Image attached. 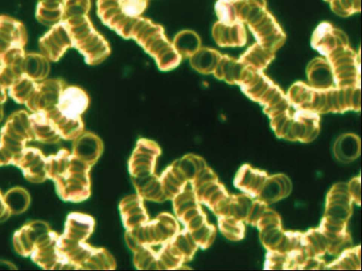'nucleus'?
<instances>
[{
	"instance_id": "f03ea898",
	"label": "nucleus",
	"mask_w": 362,
	"mask_h": 271,
	"mask_svg": "<svg viewBox=\"0 0 362 271\" xmlns=\"http://www.w3.org/2000/svg\"><path fill=\"white\" fill-rule=\"evenodd\" d=\"M62 20L67 26L73 47L83 55L88 64H98L110 55L108 42L95 30L87 15Z\"/></svg>"
},
{
	"instance_id": "473e14b6",
	"label": "nucleus",
	"mask_w": 362,
	"mask_h": 271,
	"mask_svg": "<svg viewBox=\"0 0 362 271\" xmlns=\"http://www.w3.org/2000/svg\"><path fill=\"white\" fill-rule=\"evenodd\" d=\"M196 207V202L194 200V198L187 200L177 206H176L177 212L178 215H182L183 212H185L186 210H187L189 208Z\"/></svg>"
},
{
	"instance_id": "c85d7f7f",
	"label": "nucleus",
	"mask_w": 362,
	"mask_h": 271,
	"mask_svg": "<svg viewBox=\"0 0 362 271\" xmlns=\"http://www.w3.org/2000/svg\"><path fill=\"white\" fill-rule=\"evenodd\" d=\"M332 11L337 15L346 17L361 10V0H332Z\"/></svg>"
},
{
	"instance_id": "c9c22d12",
	"label": "nucleus",
	"mask_w": 362,
	"mask_h": 271,
	"mask_svg": "<svg viewBox=\"0 0 362 271\" xmlns=\"http://www.w3.org/2000/svg\"><path fill=\"white\" fill-rule=\"evenodd\" d=\"M89 260L93 262L98 267L99 270L105 269L103 261L97 252H93L89 258Z\"/></svg>"
},
{
	"instance_id": "79ce46f5",
	"label": "nucleus",
	"mask_w": 362,
	"mask_h": 271,
	"mask_svg": "<svg viewBox=\"0 0 362 271\" xmlns=\"http://www.w3.org/2000/svg\"><path fill=\"white\" fill-rule=\"evenodd\" d=\"M4 117V109L2 104H0V122L1 121Z\"/></svg>"
},
{
	"instance_id": "e433bc0d",
	"label": "nucleus",
	"mask_w": 362,
	"mask_h": 271,
	"mask_svg": "<svg viewBox=\"0 0 362 271\" xmlns=\"http://www.w3.org/2000/svg\"><path fill=\"white\" fill-rule=\"evenodd\" d=\"M144 212V211L143 207L139 204L138 205H136V206L132 207L131 209H129L124 213H126L127 215V216H129V215H135V214H138V213H141Z\"/></svg>"
},
{
	"instance_id": "39448f33",
	"label": "nucleus",
	"mask_w": 362,
	"mask_h": 271,
	"mask_svg": "<svg viewBox=\"0 0 362 271\" xmlns=\"http://www.w3.org/2000/svg\"><path fill=\"white\" fill-rule=\"evenodd\" d=\"M58 237L57 233L50 230L36 243L30 255L44 270H71L57 248Z\"/></svg>"
},
{
	"instance_id": "9d476101",
	"label": "nucleus",
	"mask_w": 362,
	"mask_h": 271,
	"mask_svg": "<svg viewBox=\"0 0 362 271\" xmlns=\"http://www.w3.org/2000/svg\"><path fill=\"white\" fill-rule=\"evenodd\" d=\"M311 45L326 57L332 52L349 45V42L344 32L329 23L323 22L315 30L311 38Z\"/></svg>"
},
{
	"instance_id": "f257e3e1",
	"label": "nucleus",
	"mask_w": 362,
	"mask_h": 271,
	"mask_svg": "<svg viewBox=\"0 0 362 271\" xmlns=\"http://www.w3.org/2000/svg\"><path fill=\"white\" fill-rule=\"evenodd\" d=\"M132 38L155 59L160 70L170 71L180 64L182 58L165 37L164 29L160 25L139 16Z\"/></svg>"
},
{
	"instance_id": "ddd939ff",
	"label": "nucleus",
	"mask_w": 362,
	"mask_h": 271,
	"mask_svg": "<svg viewBox=\"0 0 362 271\" xmlns=\"http://www.w3.org/2000/svg\"><path fill=\"white\" fill-rule=\"evenodd\" d=\"M88 94L77 86H67L62 90L57 104V108L69 117H79L88 107Z\"/></svg>"
},
{
	"instance_id": "7ed1b4c3",
	"label": "nucleus",
	"mask_w": 362,
	"mask_h": 271,
	"mask_svg": "<svg viewBox=\"0 0 362 271\" xmlns=\"http://www.w3.org/2000/svg\"><path fill=\"white\" fill-rule=\"evenodd\" d=\"M33 140L30 114L25 110L11 114L0 131V143L13 158Z\"/></svg>"
},
{
	"instance_id": "2f4dec72",
	"label": "nucleus",
	"mask_w": 362,
	"mask_h": 271,
	"mask_svg": "<svg viewBox=\"0 0 362 271\" xmlns=\"http://www.w3.org/2000/svg\"><path fill=\"white\" fill-rule=\"evenodd\" d=\"M96 252L101 258L105 269H111V267L114 265V260L111 256L103 250H98Z\"/></svg>"
},
{
	"instance_id": "cd10ccee",
	"label": "nucleus",
	"mask_w": 362,
	"mask_h": 271,
	"mask_svg": "<svg viewBox=\"0 0 362 271\" xmlns=\"http://www.w3.org/2000/svg\"><path fill=\"white\" fill-rule=\"evenodd\" d=\"M90 8V0H63V19L86 16Z\"/></svg>"
},
{
	"instance_id": "5701e85b",
	"label": "nucleus",
	"mask_w": 362,
	"mask_h": 271,
	"mask_svg": "<svg viewBox=\"0 0 362 271\" xmlns=\"http://www.w3.org/2000/svg\"><path fill=\"white\" fill-rule=\"evenodd\" d=\"M35 16L47 26L59 23L63 17V0H38Z\"/></svg>"
},
{
	"instance_id": "f8f14e48",
	"label": "nucleus",
	"mask_w": 362,
	"mask_h": 271,
	"mask_svg": "<svg viewBox=\"0 0 362 271\" xmlns=\"http://www.w3.org/2000/svg\"><path fill=\"white\" fill-rule=\"evenodd\" d=\"M28 35L23 24L13 18L0 16V54L14 47H24Z\"/></svg>"
},
{
	"instance_id": "6e6552de",
	"label": "nucleus",
	"mask_w": 362,
	"mask_h": 271,
	"mask_svg": "<svg viewBox=\"0 0 362 271\" xmlns=\"http://www.w3.org/2000/svg\"><path fill=\"white\" fill-rule=\"evenodd\" d=\"M73 47L66 25L63 20L54 24L39 40L41 54L49 61H57L67 49Z\"/></svg>"
},
{
	"instance_id": "c756f323",
	"label": "nucleus",
	"mask_w": 362,
	"mask_h": 271,
	"mask_svg": "<svg viewBox=\"0 0 362 271\" xmlns=\"http://www.w3.org/2000/svg\"><path fill=\"white\" fill-rule=\"evenodd\" d=\"M182 252L184 257H189L194 249L189 245L185 233L179 234L173 243Z\"/></svg>"
},
{
	"instance_id": "4468645a",
	"label": "nucleus",
	"mask_w": 362,
	"mask_h": 271,
	"mask_svg": "<svg viewBox=\"0 0 362 271\" xmlns=\"http://www.w3.org/2000/svg\"><path fill=\"white\" fill-rule=\"evenodd\" d=\"M212 36L220 47H242L247 41L244 24L240 22L226 23L218 21L212 28Z\"/></svg>"
},
{
	"instance_id": "4c0bfd02",
	"label": "nucleus",
	"mask_w": 362,
	"mask_h": 271,
	"mask_svg": "<svg viewBox=\"0 0 362 271\" xmlns=\"http://www.w3.org/2000/svg\"><path fill=\"white\" fill-rule=\"evenodd\" d=\"M0 269L16 270L15 265L6 260H0Z\"/></svg>"
},
{
	"instance_id": "58836bf2",
	"label": "nucleus",
	"mask_w": 362,
	"mask_h": 271,
	"mask_svg": "<svg viewBox=\"0 0 362 271\" xmlns=\"http://www.w3.org/2000/svg\"><path fill=\"white\" fill-rule=\"evenodd\" d=\"M6 88L0 83V104H3L6 100Z\"/></svg>"
},
{
	"instance_id": "a19ab883",
	"label": "nucleus",
	"mask_w": 362,
	"mask_h": 271,
	"mask_svg": "<svg viewBox=\"0 0 362 271\" xmlns=\"http://www.w3.org/2000/svg\"><path fill=\"white\" fill-rule=\"evenodd\" d=\"M157 263H158V270H168V268L167 266L164 264V263L160 259H157Z\"/></svg>"
},
{
	"instance_id": "a211bd4d",
	"label": "nucleus",
	"mask_w": 362,
	"mask_h": 271,
	"mask_svg": "<svg viewBox=\"0 0 362 271\" xmlns=\"http://www.w3.org/2000/svg\"><path fill=\"white\" fill-rule=\"evenodd\" d=\"M246 66L238 59L222 55L214 71V76L229 84L238 85L241 81Z\"/></svg>"
},
{
	"instance_id": "c03bdc74",
	"label": "nucleus",
	"mask_w": 362,
	"mask_h": 271,
	"mask_svg": "<svg viewBox=\"0 0 362 271\" xmlns=\"http://www.w3.org/2000/svg\"><path fill=\"white\" fill-rule=\"evenodd\" d=\"M326 1H327L330 2L332 0H326Z\"/></svg>"
},
{
	"instance_id": "f704fd0d",
	"label": "nucleus",
	"mask_w": 362,
	"mask_h": 271,
	"mask_svg": "<svg viewBox=\"0 0 362 271\" xmlns=\"http://www.w3.org/2000/svg\"><path fill=\"white\" fill-rule=\"evenodd\" d=\"M13 157L5 150L0 143V166L11 164Z\"/></svg>"
},
{
	"instance_id": "2eb2a0df",
	"label": "nucleus",
	"mask_w": 362,
	"mask_h": 271,
	"mask_svg": "<svg viewBox=\"0 0 362 271\" xmlns=\"http://www.w3.org/2000/svg\"><path fill=\"white\" fill-rule=\"evenodd\" d=\"M30 121L35 140L52 144L60 140L54 122L45 111L32 112Z\"/></svg>"
},
{
	"instance_id": "72a5a7b5",
	"label": "nucleus",
	"mask_w": 362,
	"mask_h": 271,
	"mask_svg": "<svg viewBox=\"0 0 362 271\" xmlns=\"http://www.w3.org/2000/svg\"><path fill=\"white\" fill-rule=\"evenodd\" d=\"M203 217L201 215V214L198 213L194 217L191 218L187 222H188V227L189 229L194 230L195 229L199 228L201 227L203 224Z\"/></svg>"
},
{
	"instance_id": "ea45409f",
	"label": "nucleus",
	"mask_w": 362,
	"mask_h": 271,
	"mask_svg": "<svg viewBox=\"0 0 362 271\" xmlns=\"http://www.w3.org/2000/svg\"><path fill=\"white\" fill-rule=\"evenodd\" d=\"M147 270H158L157 260L154 258L148 265Z\"/></svg>"
},
{
	"instance_id": "a878e982",
	"label": "nucleus",
	"mask_w": 362,
	"mask_h": 271,
	"mask_svg": "<svg viewBox=\"0 0 362 271\" xmlns=\"http://www.w3.org/2000/svg\"><path fill=\"white\" fill-rule=\"evenodd\" d=\"M37 82L22 74L8 89V95L18 104H25Z\"/></svg>"
},
{
	"instance_id": "aec40b11",
	"label": "nucleus",
	"mask_w": 362,
	"mask_h": 271,
	"mask_svg": "<svg viewBox=\"0 0 362 271\" xmlns=\"http://www.w3.org/2000/svg\"><path fill=\"white\" fill-rule=\"evenodd\" d=\"M50 71L49 61L42 54L25 53L22 65V73L30 79L43 80Z\"/></svg>"
},
{
	"instance_id": "412c9836",
	"label": "nucleus",
	"mask_w": 362,
	"mask_h": 271,
	"mask_svg": "<svg viewBox=\"0 0 362 271\" xmlns=\"http://www.w3.org/2000/svg\"><path fill=\"white\" fill-rule=\"evenodd\" d=\"M222 54L209 47H200L189 57L191 66L202 74L213 73Z\"/></svg>"
},
{
	"instance_id": "1a4fd4ad",
	"label": "nucleus",
	"mask_w": 362,
	"mask_h": 271,
	"mask_svg": "<svg viewBox=\"0 0 362 271\" xmlns=\"http://www.w3.org/2000/svg\"><path fill=\"white\" fill-rule=\"evenodd\" d=\"M65 87V82L61 79H46L37 83L25 105L32 112L53 109Z\"/></svg>"
},
{
	"instance_id": "b1692460",
	"label": "nucleus",
	"mask_w": 362,
	"mask_h": 271,
	"mask_svg": "<svg viewBox=\"0 0 362 271\" xmlns=\"http://www.w3.org/2000/svg\"><path fill=\"white\" fill-rule=\"evenodd\" d=\"M173 44L181 58H189L201 47L199 35L189 30H182L174 37Z\"/></svg>"
},
{
	"instance_id": "0eeeda50",
	"label": "nucleus",
	"mask_w": 362,
	"mask_h": 271,
	"mask_svg": "<svg viewBox=\"0 0 362 271\" xmlns=\"http://www.w3.org/2000/svg\"><path fill=\"white\" fill-rule=\"evenodd\" d=\"M47 157L33 147H25L13 157L11 164L18 167L24 177L33 183H42L47 179Z\"/></svg>"
},
{
	"instance_id": "423d86ee",
	"label": "nucleus",
	"mask_w": 362,
	"mask_h": 271,
	"mask_svg": "<svg viewBox=\"0 0 362 271\" xmlns=\"http://www.w3.org/2000/svg\"><path fill=\"white\" fill-rule=\"evenodd\" d=\"M247 26L257 43L273 52L279 49L286 40L283 30L268 11Z\"/></svg>"
},
{
	"instance_id": "f3484780",
	"label": "nucleus",
	"mask_w": 362,
	"mask_h": 271,
	"mask_svg": "<svg viewBox=\"0 0 362 271\" xmlns=\"http://www.w3.org/2000/svg\"><path fill=\"white\" fill-rule=\"evenodd\" d=\"M45 112L54 122L61 138L74 140L83 133V124L81 116H66L62 114L57 107Z\"/></svg>"
},
{
	"instance_id": "dca6fc26",
	"label": "nucleus",
	"mask_w": 362,
	"mask_h": 271,
	"mask_svg": "<svg viewBox=\"0 0 362 271\" xmlns=\"http://www.w3.org/2000/svg\"><path fill=\"white\" fill-rule=\"evenodd\" d=\"M306 73L309 85L313 88L323 90L334 86L332 68L323 58L313 59L307 66Z\"/></svg>"
},
{
	"instance_id": "4be33fe9",
	"label": "nucleus",
	"mask_w": 362,
	"mask_h": 271,
	"mask_svg": "<svg viewBox=\"0 0 362 271\" xmlns=\"http://www.w3.org/2000/svg\"><path fill=\"white\" fill-rule=\"evenodd\" d=\"M100 147L101 142L95 135L90 132L82 133L74 139L73 155L88 164Z\"/></svg>"
},
{
	"instance_id": "20e7f679",
	"label": "nucleus",
	"mask_w": 362,
	"mask_h": 271,
	"mask_svg": "<svg viewBox=\"0 0 362 271\" xmlns=\"http://www.w3.org/2000/svg\"><path fill=\"white\" fill-rule=\"evenodd\" d=\"M333 73L334 86L349 88L360 86V61L357 53L349 45L327 56Z\"/></svg>"
},
{
	"instance_id": "6ab92c4d",
	"label": "nucleus",
	"mask_w": 362,
	"mask_h": 271,
	"mask_svg": "<svg viewBox=\"0 0 362 271\" xmlns=\"http://www.w3.org/2000/svg\"><path fill=\"white\" fill-rule=\"evenodd\" d=\"M273 52L259 43L253 44L240 57L239 60L246 66L255 71H262L274 59Z\"/></svg>"
},
{
	"instance_id": "7c9ffc66",
	"label": "nucleus",
	"mask_w": 362,
	"mask_h": 271,
	"mask_svg": "<svg viewBox=\"0 0 362 271\" xmlns=\"http://www.w3.org/2000/svg\"><path fill=\"white\" fill-rule=\"evenodd\" d=\"M11 215V213L7 207L4 198V195L0 191V222L8 219Z\"/></svg>"
},
{
	"instance_id": "9b49d317",
	"label": "nucleus",
	"mask_w": 362,
	"mask_h": 271,
	"mask_svg": "<svg viewBox=\"0 0 362 271\" xmlns=\"http://www.w3.org/2000/svg\"><path fill=\"white\" fill-rule=\"evenodd\" d=\"M51 230L49 225L41 220L31 221L17 230L13 236V245L17 253L30 256L36 243Z\"/></svg>"
},
{
	"instance_id": "bb28decb",
	"label": "nucleus",
	"mask_w": 362,
	"mask_h": 271,
	"mask_svg": "<svg viewBox=\"0 0 362 271\" xmlns=\"http://www.w3.org/2000/svg\"><path fill=\"white\" fill-rule=\"evenodd\" d=\"M334 148L336 152H340V159L351 161L359 154V138L351 133L342 135L336 141Z\"/></svg>"
},
{
	"instance_id": "393cba45",
	"label": "nucleus",
	"mask_w": 362,
	"mask_h": 271,
	"mask_svg": "<svg viewBox=\"0 0 362 271\" xmlns=\"http://www.w3.org/2000/svg\"><path fill=\"white\" fill-rule=\"evenodd\" d=\"M4 198L11 215H20L24 212L30 203L28 191L20 186L9 189L4 195Z\"/></svg>"
},
{
	"instance_id": "37998d69",
	"label": "nucleus",
	"mask_w": 362,
	"mask_h": 271,
	"mask_svg": "<svg viewBox=\"0 0 362 271\" xmlns=\"http://www.w3.org/2000/svg\"><path fill=\"white\" fill-rule=\"evenodd\" d=\"M1 61H0V71H1Z\"/></svg>"
}]
</instances>
